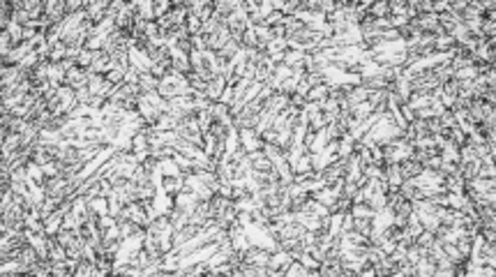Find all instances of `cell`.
<instances>
[{
    "label": "cell",
    "instance_id": "4",
    "mask_svg": "<svg viewBox=\"0 0 496 277\" xmlns=\"http://www.w3.org/2000/svg\"><path fill=\"white\" fill-rule=\"evenodd\" d=\"M5 30L10 32V37H12V44H18L24 40V26L18 24V21H14V18H10V26H7Z\"/></svg>",
    "mask_w": 496,
    "mask_h": 277
},
{
    "label": "cell",
    "instance_id": "3",
    "mask_svg": "<svg viewBox=\"0 0 496 277\" xmlns=\"http://www.w3.org/2000/svg\"><path fill=\"white\" fill-rule=\"evenodd\" d=\"M136 14L144 18L146 24L155 21V2H152V0H141V2H138V12Z\"/></svg>",
    "mask_w": 496,
    "mask_h": 277
},
{
    "label": "cell",
    "instance_id": "1",
    "mask_svg": "<svg viewBox=\"0 0 496 277\" xmlns=\"http://www.w3.org/2000/svg\"><path fill=\"white\" fill-rule=\"evenodd\" d=\"M238 132H240V146L245 148L247 155H250V152H256V150H263V141L256 136L254 127H242Z\"/></svg>",
    "mask_w": 496,
    "mask_h": 277
},
{
    "label": "cell",
    "instance_id": "2",
    "mask_svg": "<svg viewBox=\"0 0 496 277\" xmlns=\"http://www.w3.org/2000/svg\"><path fill=\"white\" fill-rule=\"evenodd\" d=\"M224 88H226V78H224V76H215L208 84V88H206V97H208L210 102H217V100L222 97V92H224Z\"/></svg>",
    "mask_w": 496,
    "mask_h": 277
},
{
    "label": "cell",
    "instance_id": "5",
    "mask_svg": "<svg viewBox=\"0 0 496 277\" xmlns=\"http://www.w3.org/2000/svg\"><path fill=\"white\" fill-rule=\"evenodd\" d=\"M372 14L378 16V18L390 16V5L388 2H374V5H372Z\"/></svg>",
    "mask_w": 496,
    "mask_h": 277
},
{
    "label": "cell",
    "instance_id": "6",
    "mask_svg": "<svg viewBox=\"0 0 496 277\" xmlns=\"http://www.w3.org/2000/svg\"><path fill=\"white\" fill-rule=\"evenodd\" d=\"M168 7H174V2H168V0H162V2H155V18H164L168 14Z\"/></svg>",
    "mask_w": 496,
    "mask_h": 277
}]
</instances>
